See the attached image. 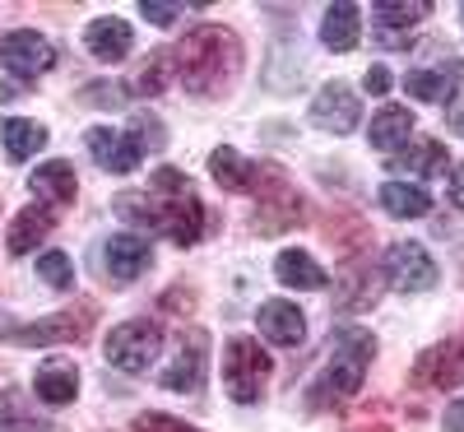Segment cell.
<instances>
[{"label":"cell","instance_id":"1","mask_svg":"<svg viewBox=\"0 0 464 432\" xmlns=\"http://www.w3.org/2000/svg\"><path fill=\"white\" fill-rule=\"evenodd\" d=\"M116 214L149 232H163L177 247H196L205 232V205H200L196 186H190V177H181L177 168H159L149 191L116 195Z\"/></svg>","mask_w":464,"mask_h":432},{"label":"cell","instance_id":"2","mask_svg":"<svg viewBox=\"0 0 464 432\" xmlns=\"http://www.w3.org/2000/svg\"><path fill=\"white\" fill-rule=\"evenodd\" d=\"M237 70H242V43H237V33H227L218 24L186 33V43L172 47V74L196 98L227 93V84L237 80Z\"/></svg>","mask_w":464,"mask_h":432},{"label":"cell","instance_id":"3","mask_svg":"<svg viewBox=\"0 0 464 432\" xmlns=\"http://www.w3.org/2000/svg\"><path fill=\"white\" fill-rule=\"evenodd\" d=\"M372 358H376V335H372V330H362V326L334 330L330 358H325L321 377L312 381V405H316V409H330V405L353 400L358 390H362V381H367Z\"/></svg>","mask_w":464,"mask_h":432},{"label":"cell","instance_id":"4","mask_svg":"<svg viewBox=\"0 0 464 432\" xmlns=\"http://www.w3.org/2000/svg\"><path fill=\"white\" fill-rule=\"evenodd\" d=\"M269 353L256 344V339H246V335H237V339H227L223 344V390L237 405H256L260 396H265V381H269Z\"/></svg>","mask_w":464,"mask_h":432},{"label":"cell","instance_id":"5","mask_svg":"<svg viewBox=\"0 0 464 432\" xmlns=\"http://www.w3.org/2000/svg\"><path fill=\"white\" fill-rule=\"evenodd\" d=\"M163 353V326L159 321H126L116 326L102 344V358L116 368V372H149L153 363H159Z\"/></svg>","mask_w":464,"mask_h":432},{"label":"cell","instance_id":"6","mask_svg":"<svg viewBox=\"0 0 464 432\" xmlns=\"http://www.w3.org/2000/svg\"><path fill=\"white\" fill-rule=\"evenodd\" d=\"M381 274H385V284H391L395 293H428L441 280L437 260L428 256V247H422V242H395L391 251H385Z\"/></svg>","mask_w":464,"mask_h":432},{"label":"cell","instance_id":"7","mask_svg":"<svg viewBox=\"0 0 464 432\" xmlns=\"http://www.w3.org/2000/svg\"><path fill=\"white\" fill-rule=\"evenodd\" d=\"M93 326V307H74V311H56V317L37 321V326H0V339H14L24 349H56V344H74L84 339Z\"/></svg>","mask_w":464,"mask_h":432},{"label":"cell","instance_id":"8","mask_svg":"<svg viewBox=\"0 0 464 432\" xmlns=\"http://www.w3.org/2000/svg\"><path fill=\"white\" fill-rule=\"evenodd\" d=\"M0 65H5L14 80H37V74H47L56 65V52L43 33L14 28V33L0 37Z\"/></svg>","mask_w":464,"mask_h":432},{"label":"cell","instance_id":"9","mask_svg":"<svg viewBox=\"0 0 464 432\" xmlns=\"http://www.w3.org/2000/svg\"><path fill=\"white\" fill-rule=\"evenodd\" d=\"M205 363H209V335L205 330H186L172 363L159 372V386L163 390H177V396H186V390H200L205 381Z\"/></svg>","mask_w":464,"mask_h":432},{"label":"cell","instance_id":"10","mask_svg":"<svg viewBox=\"0 0 464 432\" xmlns=\"http://www.w3.org/2000/svg\"><path fill=\"white\" fill-rule=\"evenodd\" d=\"M409 377H413V386H422V390L464 386V339H446V344L422 349Z\"/></svg>","mask_w":464,"mask_h":432},{"label":"cell","instance_id":"11","mask_svg":"<svg viewBox=\"0 0 464 432\" xmlns=\"http://www.w3.org/2000/svg\"><path fill=\"white\" fill-rule=\"evenodd\" d=\"M358 122H362V103H358V93L348 89L343 80H334V84H325V89L316 93V103H312V126L334 131V135H348Z\"/></svg>","mask_w":464,"mask_h":432},{"label":"cell","instance_id":"12","mask_svg":"<svg viewBox=\"0 0 464 432\" xmlns=\"http://www.w3.org/2000/svg\"><path fill=\"white\" fill-rule=\"evenodd\" d=\"M84 144H89V153L98 159L102 172H130V168H140V159H144V144H140L130 131L93 126V131L84 135Z\"/></svg>","mask_w":464,"mask_h":432},{"label":"cell","instance_id":"13","mask_svg":"<svg viewBox=\"0 0 464 432\" xmlns=\"http://www.w3.org/2000/svg\"><path fill=\"white\" fill-rule=\"evenodd\" d=\"M256 326L269 344H279V349H297L306 339V321H302V311L288 302V298H269L256 307Z\"/></svg>","mask_w":464,"mask_h":432},{"label":"cell","instance_id":"14","mask_svg":"<svg viewBox=\"0 0 464 432\" xmlns=\"http://www.w3.org/2000/svg\"><path fill=\"white\" fill-rule=\"evenodd\" d=\"M102 260H107V274L116 284H130L149 270L153 247L144 238H135V232H116V238H107V247H102Z\"/></svg>","mask_w":464,"mask_h":432},{"label":"cell","instance_id":"15","mask_svg":"<svg viewBox=\"0 0 464 432\" xmlns=\"http://www.w3.org/2000/svg\"><path fill=\"white\" fill-rule=\"evenodd\" d=\"M130 43H135V33H130V24L126 19H111V15H102V19H93L89 28H84V47H89V56L93 61H126L130 56Z\"/></svg>","mask_w":464,"mask_h":432},{"label":"cell","instance_id":"16","mask_svg":"<svg viewBox=\"0 0 464 432\" xmlns=\"http://www.w3.org/2000/svg\"><path fill=\"white\" fill-rule=\"evenodd\" d=\"M33 390H37V400L43 405H70L74 396H80V368H74L70 358H47L43 368H37V377H33Z\"/></svg>","mask_w":464,"mask_h":432},{"label":"cell","instance_id":"17","mask_svg":"<svg viewBox=\"0 0 464 432\" xmlns=\"http://www.w3.org/2000/svg\"><path fill=\"white\" fill-rule=\"evenodd\" d=\"M275 280H279L284 289H297V293H321V289L330 284V274L316 265V256L288 247V251L275 256Z\"/></svg>","mask_w":464,"mask_h":432},{"label":"cell","instance_id":"18","mask_svg":"<svg viewBox=\"0 0 464 432\" xmlns=\"http://www.w3.org/2000/svg\"><path fill=\"white\" fill-rule=\"evenodd\" d=\"M33 195L37 201H47L52 210H65L74 195H80V182H74V168L65 159H52V163H37V172L28 177Z\"/></svg>","mask_w":464,"mask_h":432},{"label":"cell","instance_id":"19","mask_svg":"<svg viewBox=\"0 0 464 432\" xmlns=\"http://www.w3.org/2000/svg\"><path fill=\"white\" fill-rule=\"evenodd\" d=\"M52 223H56V210H52V205H28V210H19V214L10 219V228H5L10 256H28V251L52 232Z\"/></svg>","mask_w":464,"mask_h":432},{"label":"cell","instance_id":"20","mask_svg":"<svg viewBox=\"0 0 464 432\" xmlns=\"http://www.w3.org/2000/svg\"><path fill=\"white\" fill-rule=\"evenodd\" d=\"M413 112L409 107H381L376 116H372V126H367V135H372V149H381V153H400L409 140H413Z\"/></svg>","mask_w":464,"mask_h":432},{"label":"cell","instance_id":"21","mask_svg":"<svg viewBox=\"0 0 464 432\" xmlns=\"http://www.w3.org/2000/svg\"><path fill=\"white\" fill-rule=\"evenodd\" d=\"M358 33H362V10L348 5V0H339V5L325 10L321 19V43L330 52H353L358 47Z\"/></svg>","mask_w":464,"mask_h":432},{"label":"cell","instance_id":"22","mask_svg":"<svg viewBox=\"0 0 464 432\" xmlns=\"http://www.w3.org/2000/svg\"><path fill=\"white\" fill-rule=\"evenodd\" d=\"M376 201H381V210L391 214V219H422V214L432 210V195L422 191L418 182H385L376 191Z\"/></svg>","mask_w":464,"mask_h":432},{"label":"cell","instance_id":"23","mask_svg":"<svg viewBox=\"0 0 464 432\" xmlns=\"http://www.w3.org/2000/svg\"><path fill=\"white\" fill-rule=\"evenodd\" d=\"M0 144H5V153L14 163H24L47 144V126L28 122V116H0Z\"/></svg>","mask_w":464,"mask_h":432},{"label":"cell","instance_id":"24","mask_svg":"<svg viewBox=\"0 0 464 432\" xmlns=\"http://www.w3.org/2000/svg\"><path fill=\"white\" fill-rule=\"evenodd\" d=\"M446 144L441 140H409L400 153H395V163L391 168H400V172H413V177H437V172H446Z\"/></svg>","mask_w":464,"mask_h":432},{"label":"cell","instance_id":"25","mask_svg":"<svg viewBox=\"0 0 464 432\" xmlns=\"http://www.w3.org/2000/svg\"><path fill=\"white\" fill-rule=\"evenodd\" d=\"M209 177L223 186V191H251L256 186V163L251 159H242L237 149H214L209 153Z\"/></svg>","mask_w":464,"mask_h":432},{"label":"cell","instance_id":"26","mask_svg":"<svg viewBox=\"0 0 464 432\" xmlns=\"http://www.w3.org/2000/svg\"><path fill=\"white\" fill-rule=\"evenodd\" d=\"M0 432H56L47 418H37L14 386L0 390Z\"/></svg>","mask_w":464,"mask_h":432},{"label":"cell","instance_id":"27","mask_svg":"<svg viewBox=\"0 0 464 432\" xmlns=\"http://www.w3.org/2000/svg\"><path fill=\"white\" fill-rule=\"evenodd\" d=\"M432 5L428 0H376L372 5V24L376 28H413Z\"/></svg>","mask_w":464,"mask_h":432},{"label":"cell","instance_id":"28","mask_svg":"<svg viewBox=\"0 0 464 432\" xmlns=\"http://www.w3.org/2000/svg\"><path fill=\"white\" fill-rule=\"evenodd\" d=\"M404 89H409L418 103H450V93H455V74H446V70H409Z\"/></svg>","mask_w":464,"mask_h":432},{"label":"cell","instance_id":"29","mask_svg":"<svg viewBox=\"0 0 464 432\" xmlns=\"http://www.w3.org/2000/svg\"><path fill=\"white\" fill-rule=\"evenodd\" d=\"M172 84V47H159V52H149V61L140 65L135 74V93H163Z\"/></svg>","mask_w":464,"mask_h":432},{"label":"cell","instance_id":"30","mask_svg":"<svg viewBox=\"0 0 464 432\" xmlns=\"http://www.w3.org/2000/svg\"><path fill=\"white\" fill-rule=\"evenodd\" d=\"M37 274H43V284L56 289V293L74 289V270H70V256L65 251H43V256H37Z\"/></svg>","mask_w":464,"mask_h":432},{"label":"cell","instance_id":"31","mask_svg":"<svg viewBox=\"0 0 464 432\" xmlns=\"http://www.w3.org/2000/svg\"><path fill=\"white\" fill-rule=\"evenodd\" d=\"M130 432H200V427H190V423H181L172 414H140L130 423Z\"/></svg>","mask_w":464,"mask_h":432},{"label":"cell","instance_id":"32","mask_svg":"<svg viewBox=\"0 0 464 432\" xmlns=\"http://www.w3.org/2000/svg\"><path fill=\"white\" fill-rule=\"evenodd\" d=\"M186 5H163V0H140V15L149 19V24H159V28H168V24H177V15H181Z\"/></svg>","mask_w":464,"mask_h":432},{"label":"cell","instance_id":"33","mask_svg":"<svg viewBox=\"0 0 464 432\" xmlns=\"http://www.w3.org/2000/svg\"><path fill=\"white\" fill-rule=\"evenodd\" d=\"M89 103H98V107H121L126 103V93H121V84H89V93H84Z\"/></svg>","mask_w":464,"mask_h":432},{"label":"cell","instance_id":"34","mask_svg":"<svg viewBox=\"0 0 464 432\" xmlns=\"http://www.w3.org/2000/svg\"><path fill=\"white\" fill-rule=\"evenodd\" d=\"M362 89L367 93H391V70H385V65H367V74H362Z\"/></svg>","mask_w":464,"mask_h":432},{"label":"cell","instance_id":"35","mask_svg":"<svg viewBox=\"0 0 464 432\" xmlns=\"http://www.w3.org/2000/svg\"><path fill=\"white\" fill-rule=\"evenodd\" d=\"M446 191H450V201L464 210V163H455V168H450V177H446Z\"/></svg>","mask_w":464,"mask_h":432},{"label":"cell","instance_id":"36","mask_svg":"<svg viewBox=\"0 0 464 432\" xmlns=\"http://www.w3.org/2000/svg\"><path fill=\"white\" fill-rule=\"evenodd\" d=\"M441 432H464V400L446 405V418H441Z\"/></svg>","mask_w":464,"mask_h":432},{"label":"cell","instance_id":"37","mask_svg":"<svg viewBox=\"0 0 464 432\" xmlns=\"http://www.w3.org/2000/svg\"><path fill=\"white\" fill-rule=\"evenodd\" d=\"M446 126L464 140V103H450V112H446Z\"/></svg>","mask_w":464,"mask_h":432},{"label":"cell","instance_id":"38","mask_svg":"<svg viewBox=\"0 0 464 432\" xmlns=\"http://www.w3.org/2000/svg\"><path fill=\"white\" fill-rule=\"evenodd\" d=\"M459 24H464V5H459Z\"/></svg>","mask_w":464,"mask_h":432}]
</instances>
